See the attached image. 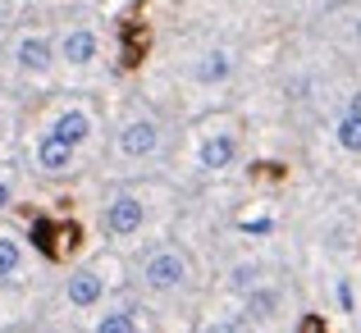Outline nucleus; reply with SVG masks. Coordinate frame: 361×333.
<instances>
[{"mask_svg":"<svg viewBox=\"0 0 361 333\" xmlns=\"http://www.w3.org/2000/svg\"><path fill=\"white\" fill-rule=\"evenodd\" d=\"M229 288H238V292H252V288H256V265H238V270L229 274Z\"/></svg>","mask_w":361,"mask_h":333,"instance_id":"obj_15","label":"nucleus"},{"mask_svg":"<svg viewBox=\"0 0 361 333\" xmlns=\"http://www.w3.org/2000/svg\"><path fill=\"white\" fill-rule=\"evenodd\" d=\"M160 146V128L151 119H133V123H123V132H119V151L128 160H142V156H151V151Z\"/></svg>","mask_w":361,"mask_h":333,"instance_id":"obj_3","label":"nucleus"},{"mask_svg":"<svg viewBox=\"0 0 361 333\" xmlns=\"http://www.w3.org/2000/svg\"><path fill=\"white\" fill-rule=\"evenodd\" d=\"M338 146H343V151H361V114L348 110L343 119H338Z\"/></svg>","mask_w":361,"mask_h":333,"instance_id":"obj_12","label":"nucleus"},{"mask_svg":"<svg viewBox=\"0 0 361 333\" xmlns=\"http://www.w3.org/2000/svg\"><path fill=\"white\" fill-rule=\"evenodd\" d=\"M64 60H69V64H92V60H97V37H92L87 27L69 32V37H64Z\"/></svg>","mask_w":361,"mask_h":333,"instance_id":"obj_9","label":"nucleus"},{"mask_svg":"<svg viewBox=\"0 0 361 333\" xmlns=\"http://www.w3.org/2000/svg\"><path fill=\"white\" fill-rule=\"evenodd\" d=\"M37 165H42L46 174H64V169L73 165V146L46 132V137H42V146H37Z\"/></svg>","mask_w":361,"mask_h":333,"instance_id":"obj_6","label":"nucleus"},{"mask_svg":"<svg viewBox=\"0 0 361 333\" xmlns=\"http://www.w3.org/2000/svg\"><path fill=\"white\" fill-rule=\"evenodd\" d=\"M51 137H60V142H69V146H82V142L92 137V119L82 110H64L60 119L51 123Z\"/></svg>","mask_w":361,"mask_h":333,"instance_id":"obj_5","label":"nucleus"},{"mask_svg":"<svg viewBox=\"0 0 361 333\" xmlns=\"http://www.w3.org/2000/svg\"><path fill=\"white\" fill-rule=\"evenodd\" d=\"M197 156H202V169H229L233 156H238V137L233 132H211Z\"/></svg>","mask_w":361,"mask_h":333,"instance_id":"obj_4","label":"nucleus"},{"mask_svg":"<svg viewBox=\"0 0 361 333\" xmlns=\"http://www.w3.org/2000/svg\"><path fill=\"white\" fill-rule=\"evenodd\" d=\"M274 310H279V292H270V288H252L247 292V315L252 320H270Z\"/></svg>","mask_w":361,"mask_h":333,"instance_id":"obj_11","label":"nucleus"},{"mask_svg":"<svg viewBox=\"0 0 361 333\" xmlns=\"http://www.w3.org/2000/svg\"><path fill=\"white\" fill-rule=\"evenodd\" d=\"M101 292H106V283H101L97 270H78L69 279V301H73V306H97Z\"/></svg>","mask_w":361,"mask_h":333,"instance_id":"obj_7","label":"nucleus"},{"mask_svg":"<svg viewBox=\"0 0 361 333\" xmlns=\"http://www.w3.org/2000/svg\"><path fill=\"white\" fill-rule=\"evenodd\" d=\"M5 206H9V187L0 183V211H5Z\"/></svg>","mask_w":361,"mask_h":333,"instance_id":"obj_19","label":"nucleus"},{"mask_svg":"<svg viewBox=\"0 0 361 333\" xmlns=\"http://www.w3.org/2000/svg\"><path fill=\"white\" fill-rule=\"evenodd\" d=\"M357 42H361V18H357Z\"/></svg>","mask_w":361,"mask_h":333,"instance_id":"obj_21","label":"nucleus"},{"mask_svg":"<svg viewBox=\"0 0 361 333\" xmlns=\"http://www.w3.org/2000/svg\"><path fill=\"white\" fill-rule=\"evenodd\" d=\"M233 73V60L224 51H211L202 64H197V82H224Z\"/></svg>","mask_w":361,"mask_h":333,"instance_id":"obj_10","label":"nucleus"},{"mask_svg":"<svg viewBox=\"0 0 361 333\" xmlns=\"http://www.w3.org/2000/svg\"><path fill=\"white\" fill-rule=\"evenodd\" d=\"M348 110H353V114H361V92H357V96H353V106H348Z\"/></svg>","mask_w":361,"mask_h":333,"instance_id":"obj_20","label":"nucleus"},{"mask_svg":"<svg viewBox=\"0 0 361 333\" xmlns=\"http://www.w3.org/2000/svg\"><path fill=\"white\" fill-rule=\"evenodd\" d=\"M142 220H147V211H142V201L133 192H123V196H115V201L106 206V228L115 237H128V233H137L142 228Z\"/></svg>","mask_w":361,"mask_h":333,"instance_id":"obj_2","label":"nucleus"},{"mask_svg":"<svg viewBox=\"0 0 361 333\" xmlns=\"http://www.w3.org/2000/svg\"><path fill=\"white\" fill-rule=\"evenodd\" d=\"M206 333H238L233 320H215V325H206Z\"/></svg>","mask_w":361,"mask_h":333,"instance_id":"obj_17","label":"nucleus"},{"mask_svg":"<svg viewBox=\"0 0 361 333\" xmlns=\"http://www.w3.org/2000/svg\"><path fill=\"white\" fill-rule=\"evenodd\" d=\"M14 60L23 64V69H32V73L51 69V42H42V37H23L18 51H14Z\"/></svg>","mask_w":361,"mask_h":333,"instance_id":"obj_8","label":"nucleus"},{"mask_svg":"<svg viewBox=\"0 0 361 333\" xmlns=\"http://www.w3.org/2000/svg\"><path fill=\"white\" fill-rule=\"evenodd\" d=\"M338 301H343V310H353V288L348 283H338Z\"/></svg>","mask_w":361,"mask_h":333,"instance_id":"obj_18","label":"nucleus"},{"mask_svg":"<svg viewBox=\"0 0 361 333\" xmlns=\"http://www.w3.org/2000/svg\"><path fill=\"white\" fill-rule=\"evenodd\" d=\"M18 260H23L18 242H14V237H0V279H9V274L18 270Z\"/></svg>","mask_w":361,"mask_h":333,"instance_id":"obj_14","label":"nucleus"},{"mask_svg":"<svg viewBox=\"0 0 361 333\" xmlns=\"http://www.w3.org/2000/svg\"><path fill=\"white\" fill-rule=\"evenodd\" d=\"M142 279H147L151 292H174L178 283L188 279V260H183L178 251H169V246H165V251H156L147 265H142Z\"/></svg>","mask_w":361,"mask_h":333,"instance_id":"obj_1","label":"nucleus"},{"mask_svg":"<svg viewBox=\"0 0 361 333\" xmlns=\"http://www.w3.org/2000/svg\"><path fill=\"white\" fill-rule=\"evenodd\" d=\"M32 237H37V246H42V251H46V256H51V251H55V228H51V224H46V220H42V224H37V228H32Z\"/></svg>","mask_w":361,"mask_h":333,"instance_id":"obj_16","label":"nucleus"},{"mask_svg":"<svg viewBox=\"0 0 361 333\" xmlns=\"http://www.w3.org/2000/svg\"><path fill=\"white\" fill-rule=\"evenodd\" d=\"M97 333H137V325H133L128 310H110V315H101Z\"/></svg>","mask_w":361,"mask_h":333,"instance_id":"obj_13","label":"nucleus"}]
</instances>
